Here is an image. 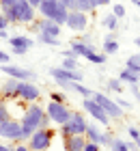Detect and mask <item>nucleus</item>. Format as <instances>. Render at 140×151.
Returning <instances> with one entry per match:
<instances>
[{
    "mask_svg": "<svg viewBox=\"0 0 140 151\" xmlns=\"http://www.w3.org/2000/svg\"><path fill=\"white\" fill-rule=\"evenodd\" d=\"M97 9V6L90 2V0H69V6H67V11H80V13H93Z\"/></svg>",
    "mask_w": 140,
    "mask_h": 151,
    "instance_id": "obj_17",
    "label": "nucleus"
},
{
    "mask_svg": "<svg viewBox=\"0 0 140 151\" xmlns=\"http://www.w3.org/2000/svg\"><path fill=\"white\" fill-rule=\"evenodd\" d=\"M52 140H54V129L52 127H39L30 134L26 145L30 151H47L52 147Z\"/></svg>",
    "mask_w": 140,
    "mask_h": 151,
    "instance_id": "obj_3",
    "label": "nucleus"
},
{
    "mask_svg": "<svg viewBox=\"0 0 140 151\" xmlns=\"http://www.w3.org/2000/svg\"><path fill=\"white\" fill-rule=\"evenodd\" d=\"M9 63H11V56H9L6 52L0 50V65H9Z\"/></svg>",
    "mask_w": 140,
    "mask_h": 151,
    "instance_id": "obj_35",
    "label": "nucleus"
},
{
    "mask_svg": "<svg viewBox=\"0 0 140 151\" xmlns=\"http://www.w3.org/2000/svg\"><path fill=\"white\" fill-rule=\"evenodd\" d=\"M28 2H30V4L34 6V9H37V6H39V2H41V0H28Z\"/></svg>",
    "mask_w": 140,
    "mask_h": 151,
    "instance_id": "obj_44",
    "label": "nucleus"
},
{
    "mask_svg": "<svg viewBox=\"0 0 140 151\" xmlns=\"http://www.w3.org/2000/svg\"><path fill=\"white\" fill-rule=\"evenodd\" d=\"M118 80H121L123 84H138V82H140V73L134 71V69H127V67H125V69L118 73Z\"/></svg>",
    "mask_w": 140,
    "mask_h": 151,
    "instance_id": "obj_20",
    "label": "nucleus"
},
{
    "mask_svg": "<svg viewBox=\"0 0 140 151\" xmlns=\"http://www.w3.org/2000/svg\"><path fill=\"white\" fill-rule=\"evenodd\" d=\"M2 73H6L9 78L17 80V82H34L37 80V73L26 69V67H17V65H2Z\"/></svg>",
    "mask_w": 140,
    "mask_h": 151,
    "instance_id": "obj_10",
    "label": "nucleus"
},
{
    "mask_svg": "<svg viewBox=\"0 0 140 151\" xmlns=\"http://www.w3.org/2000/svg\"><path fill=\"white\" fill-rule=\"evenodd\" d=\"M0 138L11 140V142H22V123L15 119L0 123Z\"/></svg>",
    "mask_w": 140,
    "mask_h": 151,
    "instance_id": "obj_8",
    "label": "nucleus"
},
{
    "mask_svg": "<svg viewBox=\"0 0 140 151\" xmlns=\"http://www.w3.org/2000/svg\"><path fill=\"white\" fill-rule=\"evenodd\" d=\"M15 4V0H0V9H2V6H13Z\"/></svg>",
    "mask_w": 140,
    "mask_h": 151,
    "instance_id": "obj_40",
    "label": "nucleus"
},
{
    "mask_svg": "<svg viewBox=\"0 0 140 151\" xmlns=\"http://www.w3.org/2000/svg\"><path fill=\"white\" fill-rule=\"evenodd\" d=\"M19 123H22V142H26L34 129L50 125V119H47V114H45V108H41L37 101H34V104H30L24 110V116H22Z\"/></svg>",
    "mask_w": 140,
    "mask_h": 151,
    "instance_id": "obj_1",
    "label": "nucleus"
},
{
    "mask_svg": "<svg viewBox=\"0 0 140 151\" xmlns=\"http://www.w3.org/2000/svg\"><path fill=\"white\" fill-rule=\"evenodd\" d=\"M84 138H86L88 142H97V145H108L110 147V142H112V136L106 134V132H101L99 125H95V123H88L86 125V132H84Z\"/></svg>",
    "mask_w": 140,
    "mask_h": 151,
    "instance_id": "obj_12",
    "label": "nucleus"
},
{
    "mask_svg": "<svg viewBox=\"0 0 140 151\" xmlns=\"http://www.w3.org/2000/svg\"><path fill=\"white\" fill-rule=\"evenodd\" d=\"M110 149H112V151H136L138 147H136V142H125V140H121V138H112Z\"/></svg>",
    "mask_w": 140,
    "mask_h": 151,
    "instance_id": "obj_21",
    "label": "nucleus"
},
{
    "mask_svg": "<svg viewBox=\"0 0 140 151\" xmlns=\"http://www.w3.org/2000/svg\"><path fill=\"white\" fill-rule=\"evenodd\" d=\"M50 101H58V104H65V95H62V93H50Z\"/></svg>",
    "mask_w": 140,
    "mask_h": 151,
    "instance_id": "obj_32",
    "label": "nucleus"
},
{
    "mask_svg": "<svg viewBox=\"0 0 140 151\" xmlns=\"http://www.w3.org/2000/svg\"><path fill=\"white\" fill-rule=\"evenodd\" d=\"M6 28H9V22H6V19H4V15L0 13V30H6Z\"/></svg>",
    "mask_w": 140,
    "mask_h": 151,
    "instance_id": "obj_37",
    "label": "nucleus"
},
{
    "mask_svg": "<svg viewBox=\"0 0 140 151\" xmlns=\"http://www.w3.org/2000/svg\"><path fill=\"white\" fill-rule=\"evenodd\" d=\"M86 125H88V123H86V119H84L82 112H71L69 121L60 125V134H62V138H67V136H75V134L84 136Z\"/></svg>",
    "mask_w": 140,
    "mask_h": 151,
    "instance_id": "obj_5",
    "label": "nucleus"
},
{
    "mask_svg": "<svg viewBox=\"0 0 140 151\" xmlns=\"http://www.w3.org/2000/svg\"><path fill=\"white\" fill-rule=\"evenodd\" d=\"M11 13H13L15 24H30V22H34L37 9H34L28 0H15V4L11 6Z\"/></svg>",
    "mask_w": 140,
    "mask_h": 151,
    "instance_id": "obj_4",
    "label": "nucleus"
},
{
    "mask_svg": "<svg viewBox=\"0 0 140 151\" xmlns=\"http://www.w3.org/2000/svg\"><path fill=\"white\" fill-rule=\"evenodd\" d=\"M108 88L112 93H123V82L118 78H112V80H108Z\"/></svg>",
    "mask_w": 140,
    "mask_h": 151,
    "instance_id": "obj_29",
    "label": "nucleus"
},
{
    "mask_svg": "<svg viewBox=\"0 0 140 151\" xmlns=\"http://www.w3.org/2000/svg\"><path fill=\"white\" fill-rule=\"evenodd\" d=\"M131 2H134V4L138 6V9H140V0H131Z\"/></svg>",
    "mask_w": 140,
    "mask_h": 151,
    "instance_id": "obj_46",
    "label": "nucleus"
},
{
    "mask_svg": "<svg viewBox=\"0 0 140 151\" xmlns=\"http://www.w3.org/2000/svg\"><path fill=\"white\" fill-rule=\"evenodd\" d=\"M56 2H58L60 6H65V9H67V6H69V0H56Z\"/></svg>",
    "mask_w": 140,
    "mask_h": 151,
    "instance_id": "obj_43",
    "label": "nucleus"
},
{
    "mask_svg": "<svg viewBox=\"0 0 140 151\" xmlns=\"http://www.w3.org/2000/svg\"><path fill=\"white\" fill-rule=\"evenodd\" d=\"M136 147H138V149H140V138H138V140H136Z\"/></svg>",
    "mask_w": 140,
    "mask_h": 151,
    "instance_id": "obj_48",
    "label": "nucleus"
},
{
    "mask_svg": "<svg viewBox=\"0 0 140 151\" xmlns=\"http://www.w3.org/2000/svg\"><path fill=\"white\" fill-rule=\"evenodd\" d=\"M131 93H134V97H136V101L140 104V91H138V84H131Z\"/></svg>",
    "mask_w": 140,
    "mask_h": 151,
    "instance_id": "obj_38",
    "label": "nucleus"
},
{
    "mask_svg": "<svg viewBox=\"0 0 140 151\" xmlns=\"http://www.w3.org/2000/svg\"><path fill=\"white\" fill-rule=\"evenodd\" d=\"M97 151H101V149H97Z\"/></svg>",
    "mask_w": 140,
    "mask_h": 151,
    "instance_id": "obj_49",
    "label": "nucleus"
},
{
    "mask_svg": "<svg viewBox=\"0 0 140 151\" xmlns=\"http://www.w3.org/2000/svg\"><path fill=\"white\" fill-rule=\"evenodd\" d=\"M71 50L78 54L80 58H86L90 52H97L95 47H93V43H82V41H73V43H71Z\"/></svg>",
    "mask_w": 140,
    "mask_h": 151,
    "instance_id": "obj_19",
    "label": "nucleus"
},
{
    "mask_svg": "<svg viewBox=\"0 0 140 151\" xmlns=\"http://www.w3.org/2000/svg\"><path fill=\"white\" fill-rule=\"evenodd\" d=\"M0 151H13L11 145H4V142H0Z\"/></svg>",
    "mask_w": 140,
    "mask_h": 151,
    "instance_id": "obj_42",
    "label": "nucleus"
},
{
    "mask_svg": "<svg viewBox=\"0 0 140 151\" xmlns=\"http://www.w3.org/2000/svg\"><path fill=\"white\" fill-rule=\"evenodd\" d=\"M127 129H129V136H131V138H134V142H136V140L140 138V129H138V127H134V125L127 127Z\"/></svg>",
    "mask_w": 140,
    "mask_h": 151,
    "instance_id": "obj_34",
    "label": "nucleus"
},
{
    "mask_svg": "<svg viewBox=\"0 0 140 151\" xmlns=\"http://www.w3.org/2000/svg\"><path fill=\"white\" fill-rule=\"evenodd\" d=\"M93 99L101 106V110L106 112L110 119H123L125 110H121V108L116 106V101H114V99H110L108 95H103V93H93Z\"/></svg>",
    "mask_w": 140,
    "mask_h": 151,
    "instance_id": "obj_7",
    "label": "nucleus"
},
{
    "mask_svg": "<svg viewBox=\"0 0 140 151\" xmlns=\"http://www.w3.org/2000/svg\"><path fill=\"white\" fill-rule=\"evenodd\" d=\"M84 142H86V138L80 136V134L67 136V138H65V151H82L84 149Z\"/></svg>",
    "mask_w": 140,
    "mask_h": 151,
    "instance_id": "obj_18",
    "label": "nucleus"
},
{
    "mask_svg": "<svg viewBox=\"0 0 140 151\" xmlns=\"http://www.w3.org/2000/svg\"><path fill=\"white\" fill-rule=\"evenodd\" d=\"M62 58H80V56H78V54H75V52L71 50V47H69V50H65V52H62Z\"/></svg>",
    "mask_w": 140,
    "mask_h": 151,
    "instance_id": "obj_36",
    "label": "nucleus"
},
{
    "mask_svg": "<svg viewBox=\"0 0 140 151\" xmlns=\"http://www.w3.org/2000/svg\"><path fill=\"white\" fill-rule=\"evenodd\" d=\"M112 15H116L118 19L125 17V6L123 4H114V6H112Z\"/></svg>",
    "mask_w": 140,
    "mask_h": 151,
    "instance_id": "obj_31",
    "label": "nucleus"
},
{
    "mask_svg": "<svg viewBox=\"0 0 140 151\" xmlns=\"http://www.w3.org/2000/svg\"><path fill=\"white\" fill-rule=\"evenodd\" d=\"M101 26H106L108 30H112V32H114V30L118 28V17H116V15H112V13H110V15H106V17L101 19Z\"/></svg>",
    "mask_w": 140,
    "mask_h": 151,
    "instance_id": "obj_24",
    "label": "nucleus"
},
{
    "mask_svg": "<svg viewBox=\"0 0 140 151\" xmlns=\"http://www.w3.org/2000/svg\"><path fill=\"white\" fill-rule=\"evenodd\" d=\"M9 119H13L11 112H9V106H6L4 101H0V123H4V121H9Z\"/></svg>",
    "mask_w": 140,
    "mask_h": 151,
    "instance_id": "obj_30",
    "label": "nucleus"
},
{
    "mask_svg": "<svg viewBox=\"0 0 140 151\" xmlns=\"http://www.w3.org/2000/svg\"><path fill=\"white\" fill-rule=\"evenodd\" d=\"M37 24H39V32H45V35H50V37H56V39L60 37V30H62V26H58L56 22H52V19L43 17V19H39Z\"/></svg>",
    "mask_w": 140,
    "mask_h": 151,
    "instance_id": "obj_16",
    "label": "nucleus"
},
{
    "mask_svg": "<svg viewBox=\"0 0 140 151\" xmlns=\"http://www.w3.org/2000/svg\"><path fill=\"white\" fill-rule=\"evenodd\" d=\"M37 11L41 13L43 17H47V19H52V22H56L58 26H62L67 22V9L65 6H60L56 0H41L39 2V6H37Z\"/></svg>",
    "mask_w": 140,
    "mask_h": 151,
    "instance_id": "obj_2",
    "label": "nucleus"
},
{
    "mask_svg": "<svg viewBox=\"0 0 140 151\" xmlns=\"http://www.w3.org/2000/svg\"><path fill=\"white\" fill-rule=\"evenodd\" d=\"M82 108H84V112H88V114L93 116V119H95L97 123H101L103 127H108V125H110V121H112V119H110V116H108L106 112L101 110V106L97 104V101H95L93 97L84 99V104H82Z\"/></svg>",
    "mask_w": 140,
    "mask_h": 151,
    "instance_id": "obj_11",
    "label": "nucleus"
},
{
    "mask_svg": "<svg viewBox=\"0 0 140 151\" xmlns=\"http://www.w3.org/2000/svg\"><path fill=\"white\" fill-rule=\"evenodd\" d=\"M15 97H19L22 101H28V104H34L41 97V91L34 86V82H17Z\"/></svg>",
    "mask_w": 140,
    "mask_h": 151,
    "instance_id": "obj_9",
    "label": "nucleus"
},
{
    "mask_svg": "<svg viewBox=\"0 0 140 151\" xmlns=\"http://www.w3.org/2000/svg\"><path fill=\"white\" fill-rule=\"evenodd\" d=\"M50 76L56 82H82V71H69V69H62V67H54L50 69Z\"/></svg>",
    "mask_w": 140,
    "mask_h": 151,
    "instance_id": "obj_15",
    "label": "nucleus"
},
{
    "mask_svg": "<svg viewBox=\"0 0 140 151\" xmlns=\"http://www.w3.org/2000/svg\"><path fill=\"white\" fill-rule=\"evenodd\" d=\"M0 39H6V30H0Z\"/></svg>",
    "mask_w": 140,
    "mask_h": 151,
    "instance_id": "obj_45",
    "label": "nucleus"
},
{
    "mask_svg": "<svg viewBox=\"0 0 140 151\" xmlns=\"http://www.w3.org/2000/svg\"><path fill=\"white\" fill-rule=\"evenodd\" d=\"M101 50H103V54H106V56H110V54H116V52H118V41L114 39V35H110V37L101 43Z\"/></svg>",
    "mask_w": 140,
    "mask_h": 151,
    "instance_id": "obj_22",
    "label": "nucleus"
},
{
    "mask_svg": "<svg viewBox=\"0 0 140 151\" xmlns=\"http://www.w3.org/2000/svg\"><path fill=\"white\" fill-rule=\"evenodd\" d=\"M136 45H138V47H140V37H136Z\"/></svg>",
    "mask_w": 140,
    "mask_h": 151,
    "instance_id": "obj_47",
    "label": "nucleus"
},
{
    "mask_svg": "<svg viewBox=\"0 0 140 151\" xmlns=\"http://www.w3.org/2000/svg\"><path fill=\"white\" fill-rule=\"evenodd\" d=\"M90 2H93L95 6H108V4H110V0H90Z\"/></svg>",
    "mask_w": 140,
    "mask_h": 151,
    "instance_id": "obj_39",
    "label": "nucleus"
},
{
    "mask_svg": "<svg viewBox=\"0 0 140 151\" xmlns=\"http://www.w3.org/2000/svg\"><path fill=\"white\" fill-rule=\"evenodd\" d=\"M9 45H11L13 54L22 56V54H26V52L34 45V41H32L30 37H26V35H13V37L9 39Z\"/></svg>",
    "mask_w": 140,
    "mask_h": 151,
    "instance_id": "obj_14",
    "label": "nucleus"
},
{
    "mask_svg": "<svg viewBox=\"0 0 140 151\" xmlns=\"http://www.w3.org/2000/svg\"><path fill=\"white\" fill-rule=\"evenodd\" d=\"M37 41L43 43V45H60V41L56 37H50V35H45V32H37Z\"/></svg>",
    "mask_w": 140,
    "mask_h": 151,
    "instance_id": "obj_25",
    "label": "nucleus"
},
{
    "mask_svg": "<svg viewBox=\"0 0 140 151\" xmlns=\"http://www.w3.org/2000/svg\"><path fill=\"white\" fill-rule=\"evenodd\" d=\"M125 67H127V69H134V71L140 73V52H136L134 56H129V58H127V65H125Z\"/></svg>",
    "mask_w": 140,
    "mask_h": 151,
    "instance_id": "obj_27",
    "label": "nucleus"
},
{
    "mask_svg": "<svg viewBox=\"0 0 140 151\" xmlns=\"http://www.w3.org/2000/svg\"><path fill=\"white\" fill-rule=\"evenodd\" d=\"M15 86H17V80H13V78H9L2 84V88H0V93L4 95V97H15Z\"/></svg>",
    "mask_w": 140,
    "mask_h": 151,
    "instance_id": "obj_23",
    "label": "nucleus"
},
{
    "mask_svg": "<svg viewBox=\"0 0 140 151\" xmlns=\"http://www.w3.org/2000/svg\"><path fill=\"white\" fill-rule=\"evenodd\" d=\"M73 110H69L67 104H58V101H50L45 108V114L47 119H50L52 123H56V125H62V123L69 121V116H71Z\"/></svg>",
    "mask_w": 140,
    "mask_h": 151,
    "instance_id": "obj_6",
    "label": "nucleus"
},
{
    "mask_svg": "<svg viewBox=\"0 0 140 151\" xmlns=\"http://www.w3.org/2000/svg\"><path fill=\"white\" fill-rule=\"evenodd\" d=\"M88 63H95V65H103L106 63V54H99V52H90L86 56Z\"/></svg>",
    "mask_w": 140,
    "mask_h": 151,
    "instance_id": "obj_28",
    "label": "nucleus"
},
{
    "mask_svg": "<svg viewBox=\"0 0 140 151\" xmlns=\"http://www.w3.org/2000/svg\"><path fill=\"white\" fill-rule=\"evenodd\" d=\"M13 151H30V149H28V145H15Z\"/></svg>",
    "mask_w": 140,
    "mask_h": 151,
    "instance_id": "obj_41",
    "label": "nucleus"
},
{
    "mask_svg": "<svg viewBox=\"0 0 140 151\" xmlns=\"http://www.w3.org/2000/svg\"><path fill=\"white\" fill-rule=\"evenodd\" d=\"M62 69L69 71H80V58H62Z\"/></svg>",
    "mask_w": 140,
    "mask_h": 151,
    "instance_id": "obj_26",
    "label": "nucleus"
},
{
    "mask_svg": "<svg viewBox=\"0 0 140 151\" xmlns=\"http://www.w3.org/2000/svg\"><path fill=\"white\" fill-rule=\"evenodd\" d=\"M114 101H116V106H118V108H123V110H129V108H131L129 101H125V99H121V97H116Z\"/></svg>",
    "mask_w": 140,
    "mask_h": 151,
    "instance_id": "obj_33",
    "label": "nucleus"
},
{
    "mask_svg": "<svg viewBox=\"0 0 140 151\" xmlns=\"http://www.w3.org/2000/svg\"><path fill=\"white\" fill-rule=\"evenodd\" d=\"M67 28H71L75 32H84L88 26V15L86 13H80V11H69L67 13Z\"/></svg>",
    "mask_w": 140,
    "mask_h": 151,
    "instance_id": "obj_13",
    "label": "nucleus"
}]
</instances>
